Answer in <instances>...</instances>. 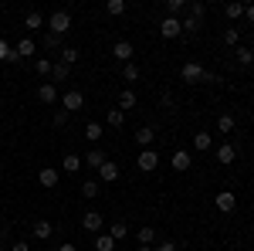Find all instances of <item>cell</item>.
Here are the masks:
<instances>
[{
  "instance_id": "1",
  "label": "cell",
  "mask_w": 254,
  "mask_h": 251,
  "mask_svg": "<svg viewBox=\"0 0 254 251\" xmlns=\"http://www.w3.org/2000/svg\"><path fill=\"white\" fill-rule=\"evenodd\" d=\"M48 27H51V34H58V38H61V34L71 27V14H68V10H55V14L48 17Z\"/></svg>"
},
{
  "instance_id": "2",
  "label": "cell",
  "mask_w": 254,
  "mask_h": 251,
  "mask_svg": "<svg viewBox=\"0 0 254 251\" xmlns=\"http://www.w3.org/2000/svg\"><path fill=\"white\" fill-rule=\"evenodd\" d=\"M61 105H64V112L71 116V112H78L81 105H85V95H81L78 88H68V92L61 95Z\"/></svg>"
},
{
  "instance_id": "3",
  "label": "cell",
  "mask_w": 254,
  "mask_h": 251,
  "mask_svg": "<svg viewBox=\"0 0 254 251\" xmlns=\"http://www.w3.org/2000/svg\"><path fill=\"white\" fill-rule=\"evenodd\" d=\"M136 167L142 170V173H153V170L159 167V153L156 150H142V153L136 156Z\"/></svg>"
},
{
  "instance_id": "4",
  "label": "cell",
  "mask_w": 254,
  "mask_h": 251,
  "mask_svg": "<svg viewBox=\"0 0 254 251\" xmlns=\"http://www.w3.org/2000/svg\"><path fill=\"white\" fill-rule=\"evenodd\" d=\"M112 58L122 61V65H129V61L136 58V48H132L129 41H116V44H112Z\"/></svg>"
},
{
  "instance_id": "5",
  "label": "cell",
  "mask_w": 254,
  "mask_h": 251,
  "mask_svg": "<svg viewBox=\"0 0 254 251\" xmlns=\"http://www.w3.org/2000/svg\"><path fill=\"white\" fill-rule=\"evenodd\" d=\"M102 224H105V217H102L98 211H85V214H81V228H85V231L98 234V231H102Z\"/></svg>"
},
{
  "instance_id": "6",
  "label": "cell",
  "mask_w": 254,
  "mask_h": 251,
  "mask_svg": "<svg viewBox=\"0 0 254 251\" xmlns=\"http://www.w3.org/2000/svg\"><path fill=\"white\" fill-rule=\"evenodd\" d=\"M180 75H183V82L196 85V82H203V65H196V61H187V65L180 68Z\"/></svg>"
},
{
  "instance_id": "7",
  "label": "cell",
  "mask_w": 254,
  "mask_h": 251,
  "mask_svg": "<svg viewBox=\"0 0 254 251\" xmlns=\"http://www.w3.org/2000/svg\"><path fill=\"white\" fill-rule=\"evenodd\" d=\"M159 34H163V38H180V34H183V24H180V17H163V24H159Z\"/></svg>"
},
{
  "instance_id": "8",
  "label": "cell",
  "mask_w": 254,
  "mask_h": 251,
  "mask_svg": "<svg viewBox=\"0 0 254 251\" xmlns=\"http://www.w3.org/2000/svg\"><path fill=\"white\" fill-rule=\"evenodd\" d=\"M237 207V197L231 190H217V211L220 214H231Z\"/></svg>"
},
{
  "instance_id": "9",
  "label": "cell",
  "mask_w": 254,
  "mask_h": 251,
  "mask_svg": "<svg viewBox=\"0 0 254 251\" xmlns=\"http://www.w3.org/2000/svg\"><path fill=\"white\" fill-rule=\"evenodd\" d=\"M38 102H44V105H55V102H58V85L44 82V85L38 88Z\"/></svg>"
},
{
  "instance_id": "10",
  "label": "cell",
  "mask_w": 254,
  "mask_h": 251,
  "mask_svg": "<svg viewBox=\"0 0 254 251\" xmlns=\"http://www.w3.org/2000/svg\"><path fill=\"white\" fill-rule=\"evenodd\" d=\"M136 143L142 146V150H153V143H156V129H153V126H142V129H136Z\"/></svg>"
},
{
  "instance_id": "11",
  "label": "cell",
  "mask_w": 254,
  "mask_h": 251,
  "mask_svg": "<svg viewBox=\"0 0 254 251\" xmlns=\"http://www.w3.org/2000/svg\"><path fill=\"white\" fill-rule=\"evenodd\" d=\"M98 180H102V183H116L119 180V167L112 163V160H105V163L98 167Z\"/></svg>"
},
{
  "instance_id": "12",
  "label": "cell",
  "mask_w": 254,
  "mask_h": 251,
  "mask_svg": "<svg viewBox=\"0 0 254 251\" xmlns=\"http://www.w3.org/2000/svg\"><path fill=\"white\" fill-rule=\"evenodd\" d=\"M38 180H41V187H48V190H51V187H58L61 173H58V170H55V167H44V170H41V173H38Z\"/></svg>"
},
{
  "instance_id": "13",
  "label": "cell",
  "mask_w": 254,
  "mask_h": 251,
  "mask_svg": "<svg viewBox=\"0 0 254 251\" xmlns=\"http://www.w3.org/2000/svg\"><path fill=\"white\" fill-rule=\"evenodd\" d=\"M81 167H85V163H81L78 153H64V160H61V170H64V173H78Z\"/></svg>"
},
{
  "instance_id": "14",
  "label": "cell",
  "mask_w": 254,
  "mask_h": 251,
  "mask_svg": "<svg viewBox=\"0 0 254 251\" xmlns=\"http://www.w3.org/2000/svg\"><path fill=\"white\" fill-rule=\"evenodd\" d=\"M170 163H173V170H176V173H187V170H190V153H187V150H176Z\"/></svg>"
},
{
  "instance_id": "15",
  "label": "cell",
  "mask_w": 254,
  "mask_h": 251,
  "mask_svg": "<svg viewBox=\"0 0 254 251\" xmlns=\"http://www.w3.org/2000/svg\"><path fill=\"white\" fill-rule=\"evenodd\" d=\"M105 160H109V156L102 153V150H92V153H85V156H81V163H85V167H92V170H98V167H102Z\"/></svg>"
},
{
  "instance_id": "16",
  "label": "cell",
  "mask_w": 254,
  "mask_h": 251,
  "mask_svg": "<svg viewBox=\"0 0 254 251\" xmlns=\"http://www.w3.org/2000/svg\"><path fill=\"white\" fill-rule=\"evenodd\" d=\"M51 231H55V228H51V221H44V217H41V221H34V238H38V241H48V238H51Z\"/></svg>"
},
{
  "instance_id": "17",
  "label": "cell",
  "mask_w": 254,
  "mask_h": 251,
  "mask_svg": "<svg viewBox=\"0 0 254 251\" xmlns=\"http://www.w3.org/2000/svg\"><path fill=\"white\" fill-rule=\"evenodd\" d=\"M95 251H116V238L112 234H95Z\"/></svg>"
},
{
  "instance_id": "18",
  "label": "cell",
  "mask_w": 254,
  "mask_h": 251,
  "mask_svg": "<svg viewBox=\"0 0 254 251\" xmlns=\"http://www.w3.org/2000/svg\"><path fill=\"white\" fill-rule=\"evenodd\" d=\"M237 150L231 146V143H224V146H217V163H234Z\"/></svg>"
},
{
  "instance_id": "19",
  "label": "cell",
  "mask_w": 254,
  "mask_h": 251,
  "mask_svg": "<svg viewBox=\"0 0 254 251\" xmlns=\"http://www.w3.org/2000/svg\"><path fill=\"white\" fill-rule=\"evenodd\" d=\"M210 146H214V136H210V133H196V136H193V150L207 153Z\"/></svg>"
},
{
  "instance_id": "20",
  "label": "cell",
  "mask_w": 254,
  "mask_h": 251,
  "mask_svg": "<svg viewBox=\"0 0 254 251\" xmlns=\"http://www.w3.org/2000/svg\"><path fill=\"white\" fill-rule=\"evenodd\" d=\"M234 55H237V65H241V68H248V65L254 61V51H251V48H244V44H237Z\"/></svg>"
},
{
  "instance_id": "21",
  "label": "cell",
  "mask_w": 254,
  "mask_h": 251,
  "mask_svg": "<svg viewBox=\"0 0 254 251\" xmlns=\"http://www.w3.org/2000/svg\"><path fill=\"white\" fill-rule=\"evenodd\" d=\"M68 75H71V68H68L64 61H55V65H51V82H64Z\"/></svg>"
},
{
  "instance_id": "22",
  "label": "cell",
  "mask_w": 254,
  "mask_h": 251,
  "mask_svg": "<svg viewBox=\"0 0 254 251\" xmlns=\"http://www.w3.org/2000/svg\"><path fill=\"white\" fill-rule=\"evenodd\" d=\"M119 109H122V112H129V109H136V92H132V88H126V92L119 95Z\"/></svg>"
},
{
  "instance_id": "23",
  "label": "cell",
  "mask_w": 254,
  "mask_h": 251,
  "mask_svg": "<svg viewBox=\"0 0 254 251\" xmlns=\"http://www.w3.org/2000/svg\"><path fill=\"white\" fill-rule=\"evenodd\" d=\"M102 133H105V129H102V122H88V126H85V139H88V143H98Z\"/></svg>"
},
{
  "instance_id": "24",
  "label": "cell",
  "mask_w": 254,
  "mask_h": 251,
  "mask_svg": "<svg viewBox=\"0 0 254 251\" xmlns=\"http://www.w3.org/2000/svg\"><path fill=\"white\" fill-rule=\"evenodd\" d=\"M105 10H109V17H122L126 14V0H109Z\"/></svg>"
},
{
  "instance_id": "25",
  "label": "cell",
  "mask_w": 254,
  "mask_h": 251,
  "mask_svg": "<svg viewBox=\"0 0 254 251\" xmlns=\"http://www.w3.org/2000/svg\"><path fill=\"white\" fill-rule=\"evenodd\" d=\"M244 7H248V3H241V0H231V3L224 7V14H227V17H244Z\"/></svg>"
},
{
  "instance_id": "26",
  "label": "cell",
  "mask_w": 254,
  "mask_h": 251,
  "mask_svg": "<svg viewBox=\"0 0 254 251\" xmlns=\"http://www.w3.org/2000/svg\"><path fill=\"white\" fill-rule=\"evenodd\" d=\"M34 48H38L34 41H31V38H24V41L17 44V48H14V51H17V58H27V55H34Z\"/></svg>"
},
{
  "instance_id": "27",
  "label": "cell",
  "mask_w": 254,
  "mask_h": 251,
  "mask_svg": "<svg viewBox=\"0 0 254 251\" xmlns=\"http://www.w3.org/2000/svg\"><path fill=\"white\" fill-rule=\"evenodd\" d=\"M78 58H81V51H78V48H61V61H64L68 68H71V65H75Z\"/></svg>"
},
{
  "instance_id": "28",
  "label": "cell",
  "mask_w": 254,
  "mask_h": 251,
  "mask_svg": "<svg viewBox=\"0 0 254 251\" xmlns=\"http://www.w3.org/2000/svg\"><path fill=\"white\" fill-rule=\"evenodd\" d=\"M0 61H20V58H17V51H14V48H10V44H7L3 38H0Z\"/></svg>"
},
{
  "instance_id": "29",
  "label": "cell",
  "mask_w": 254,
  "mask_h": 251,
  "mask_svg": "<svg viewBox=\"0 0 254 251\" xmlns=\"http://www.w3.org/2000/svg\"><path fill=\"white\" fill-rule=\"evenodd\" d=\"M122 78H126V82H139V65H136V61L122 65Z\"/></svg>"
},
{
  "instance_id": "30",
  "label": "cell",
  "mask_w": 254,
  "mask_h": 251,
  "mask_svg": "<svg viewBox=\"0 0 254 251\" xmlns=\"http://www.w3.org/2000/svg\"><path fill=\"white\" fill-rule=\"evenodd\" d=\"M81 197H85V200L98 197V180H85V183H81Z\"/></svg>"
},
{
  "instance_id": "31",
  "label": "cell",
  "mask_w": 254,
  "mask_h": 251,
  "mask_svg": "<svg viewBox=\"0 0 254 251\" xmlns=\"http://www.w3.org/2000/svg\"><path fill=\"white\" fill-rule=\"evenodd\" d=\"M203 14H207V3H203V0H190V17L203 20Z\"/></svg>"
},
{
  "instance_id": "32",
  "label": "cell",
  "mask_w": 254,
  "mask_h": 251,
  "mask_svg": "<svg viewBox=\"0 0 254 251\" xmlns=\"http://www.w3.org/2000/svg\"><path fill=\"white\" fill-rule=\"evenodd\" d=\"M136 241H139V245H153V241H156V231H153V228H139Z\"/></svg>"
},
{
  "instance_id": "33",
  "label": "cell",
  "mask_w": 254,
  "mask_h": 251,
  "mask_svg": "<svg viewBox=\"0 0 254 251\" xmlns=\"http://www.w3.org/2000/svg\"><path fill=\"white\" fill-rule=\"evenodd\" d=\"M224 44L237 48V44H241V31H237V27H227V31H224Z\"/></svg>"
},
{
  "instance_id": "34",
  "label": "cell",
  "mask_w": 254,
  "mask_h": 251,
  "mask_svg": "<svg viewBox=\"0 0 254 251\" xmlns=\"http://www.w3.org/2000/svg\"><path fill=\"white\" fill-rule=\"evenodd\" d=\"M122 122H126V112H122V109H109V126H112V129H119Z\"/></svg>"
},
{
  "instance_id": "35",
  "label": "cell",
  "mask_w": 254,
  "mask_h": 251,
  "mask_svg": "<svg viewBox=\"0 0 254 251\" xmlns=\"http://www.w3.org/2000/svg\"><path fill=\"white\" fill-rule=\"evenodd\" d=\"M109 234H112V238H126V234H129V224H126V221H116V224H112V228H109Z\"/></svg>"
},
{
  "instance_id": "36",
  "label": "cell",
  "mask_w": 254,
  "mask_h": 251,
  "mask_svg": "<svg viewBox=\"0 0 254 251\" xmlns=\"http://www.w3.org/2000/svg\"><path fill=\"white\" fill-rule=\"evenodd\" d=\"M166 10H170L166 17H176V14H183V10H187V3H183V0H166Z\"/></svg>"
},
{
  "instance_id": "37",
  "label": "cell",
  "mask_w": 254,
  "mask_h": 251,
  "mask_svg": "<svg viewBox=\"0 0 254 251\" xmlns=\"http://www.w3.org/2000/svg\"><path fill=\"white\" fill-rule=\"evenodd\" d=\"M217 129L220 133H234V116H220L217 119Z\"/></svg>"
},
{
  "instance_id": "38",
  "label": "cell",
  "mask_w": 254,
  "mask_h": 251,
  "mask_svg": "<svg viewBox=\"0 0 254 251\" xmlns=\"http://www.w3.org/2000/svg\"><path fill=\"white\" fill-rule=\"evenodd\" d=\"M180 24H183V31H187V34H196V31H200V20L190 17V14H187V20H180Z\"/></svg>"
},
{
  "instance_id": "39",
  "label": "cell",
  "mask_w": 254,
  "mask_h": 251,
  "mask_svg": "<svg viewBox=\"0 0 254 251\" xmlns=\"http://www.w3.org/2000/svg\"><path fill=\"white\" fill-rule=\"evenodd\" d=\"M51 65H55V61L38 58V61H34V72H38V75H51Z\"/></svg>"
},
{
  "instance_id": "40",
  "label": "cell",
  "mask_w": 254,
  "mask_h": 251,
  "mask_svg": "<svg viewBox=\"0 0 254 251\" xmlns=\"http://www.w3.org/2000/svg\"><path fill=\"white\" fill-rule=\"evenodd\" d=\"M24 24H27V27H41V24H44V17H41L38 10H31V14L24 17Z\"/></svg>"
},
{
  "instance_id": "41",
  "label": "cell",
  "mask_w": 254,
  "mask_h": 251,
  "mask_svg": "<svg viewBox=\"0 0 254 251\" xmlns=\"http://www.w3.org/2000/svg\"><path fill=\"white\" fill-rule=\"evenodd\" d=\"M41 44H44V48H51V51H55V48H58V44H61V38H58V34H51V31H48V34H44V41H41Z\"/></svg>"
},
{
  "instance_id": "42",
  "label": "cell",
  "mask_w": 254,
  "mask_h": 251,
  "mask_svg": "<svg viewBox=\"0 0 254 251\" xmlns=\"http://www.w3.org/2000/svg\"><path fill=\"white\" fill-rule=\"evenodd\" d=\"M64 122H68V112H64V109H58V112H55V129H61Z\"/></svg>"
},
{
  "instance_id": "43",
  "label": "cell",
  "mask_w": 254,
  "mask_h": 251,
  "mask_svg": "<svg viewBox=\"0 0 254 251\" xmlns=\"http://www.w3.org/2000/svg\"><path fill=\"white\" fill-rule=\"evenodd\" d=\"M159 109H173V95H170V92H163V98H159Z\"/></svg>"
},
{
  "instance_id": "44",
  "label": "cell",
  "mask_w": 254,
  "mask_h": 251,
  "mask_svg": "<svg viewBox=\"0 0 254 251\" xmlns=\"http://www.w3.org/2000/svg\"><path fill=\"white\" fill-rule=\"evenodd\" d=\"M153 251H180V248H176L173 241H163V245H156V248H153Z\"/></svg>"
},
{
  "instance_id": "45",
  "label": "cell",
  "mask_w": 254,
  "mask_h": 251,
  "mask_svg": "<svg viewBox=\"0 0 254 251\" xmlns=\"http://www.w3.org/2000/svg\"><path fill=\"white\" fill-rule=\"evenodd\" d=\"M10 251H27V241H14V245H10Z\"/></svg>"
},
{
  "instance_id": "46",
  "label": "cell",
  "mask_w": 254,
  "mask_h": 251,
  "mask_svg": "<svg viewBox=\"0 0 254 251\" xmlns=\"http://www.w3.org/2000/svg\"><path fill=\"white\" fill-rule=\"evenodd\" d=\"M244 17H248V20L254 24V3H248V7H244Z\"/></svg>"
},
{
  "instance_id": "47",
  "label": "cell",
  "mask_w": 254,
  "mask_h": 251,
  "mask_svg": "<svg viewBox=\"0 0 254 251\" xmlns=\"http://www.w3.org/2000/svg\"><path fill=\"white\" fill-rule=\"evenodd\" d=\"M7 238H10V228H7V224H0V241H7Z\"/></svg>"
},
{
  "instance_id": "48",
  "label": "cell",
  "mask_w": 254,
  "mask_h": 251,
  "mask_svg": "<svg viewBox=\"0 0 254 251\" xmlns=\"http://www.w3.org/2000/svg\"><path fill=\"white\" fill-rule=\"evenodd\" d=\"M58 251H78L75 245H58Z\"/></svg>"
},
{
  "instance_id": "49",
  "label": "cell",
  "mask_w": 254,
  "mask_h": 251,
  "mask_svg": "<svg viewBox=\"0 0 254 251\" xmlns=\"http://www.w3.org/2000/svg\"><path fill=\"white\" fill-rule=\"evenodd\" d=\"M139 251H153V245H139Z\"/></svg>"
},
{
  "instance_id": "50",
  "label": "cell",
  "mask_w": 254,
  "mask_h": 251,
  "mask_svg": "<svg viewBox=\"0 0 254 251\" xmlns=\"http://www.w3.org/2000/svg\"><path fill=\"white\" fill-rule=\"evenodd\" d=\"M0 173H3V170H0Z\"/></svg>"
}]
</instances>
